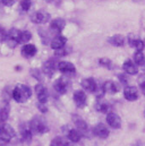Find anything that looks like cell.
<instances>
[{
	"label": "cell",
	"instance_id": "obj_32",
	"mask_svg": "<svg viewBox=\"0 0 145 146\" xmlns=\"http://www.w3.org/2000/svg\"><path fill=\"white\" fill-rule=\"evenodd\" d=\"M138 83H140V87L143 92V94L145 95V74L140 76V79H138Z\"/></svg>",
	"mask_w": 145,
	"mask_h": 146
},
{
	"label": "cell",
	"instance_id": "obj_31",
	"mask_svg": "<svg viewBox=\"0 0 145 146\" xmlns=\"http://www.w3.org/2000/svg\"><path fill=\"white\" fill-rule=\"evenodd\" d=\"M64 144H65V142L61 137H56V138L52 139L50 146H64Z\"/></svg>",
	"mask_w": 145,
	"mask_h": 146
},
{
	"label": "cell",
	"instance_id": "obj_14",
	"mask_svg": "<svg viewBox=\"0 0 145 146\" xmlns=\"http://www.w3.org/2000/svg\"><path fill=\"white\" fill-rule=\"evenodd\" d=\"M93 134L99 137V138H107L109 136V129L107 128L106 125L103 123H98L94 128H93Z\"/></svg>",
	"mask_w": 145,
	"mask_h": 146
},
{
	"label": "cell",
	"instance_id": "obj_34",
	"mask_svg": "<svg viewBox=\"0 0 145 146\" xmlns=\"http://www.w3.org/2000/svg\"><path fill=\"white\" fill-rule=\"evenodd\" d=\"M39 110L41 111V112H43V113H45L47 111H48V109H47V107L44 106V103H39Z\"/></svg>",
	"mask_w": 145,
	"mask_h": 146
},
{
	"label": "cell",
	"instance_id": "obj_17",
	"mask_svg": "<svg viewBox=\"0 0 145 146\" xmlns=\"http://www.w3.org/2000/svg\"><path fill=\"white\" fill-rule=\"evenodd\" d=\"M122 69L125 70V73L129 74V75H136L137 74V67H136V64L129 59L125 60L124 65H122Z\"/></svg>",
	"mask_w": 145,
	"mask_h": 146
},
{
	"label": "cell",
	"instance_id": "obj_33",
	"mask_svg": "<svg viewBox=\"0 0 145 146\" xmlns=\"http://www.w3.org/2000/svg\"><path fill=\"white\" fill-rule=\"evenodd\" d=\"M31 73H32V75L35 77L37 80H41V79H42V75H41V72H40V70H37V69H33Z\"/></svg>",
	"mask_w": 145,
	"mask_h": 146
},
{
	"label": "cell",
	"instance_id": "obj_3",
	"mask_svg": "<svg viewBox=\"0 0 145 146\" xmlns=\"http://www.w3.org/2000/svg\"><path fill=\"white\" fill-rule=\"evenodd\" d=\"M14 136H15V131L9 125L5 123L0 127V141L1 142L8 143L14 138Z\"/></svg>",
	"mask_w": 145,
	"mask_h": 146
},
{
	"label": "cell",
	"instance_id": "obj_13",
	"mask_svg": "<svg viewBox=\"0 0 145 146\" xmlns=\"http://www.w3.org/2000/svg\"><path fill=\"white\" fill-rule=\"evenodd\" d=\"M53 87H55V90H56L59 94H65V93L67 92V88H68V82H67V79H65V78H63V77H59V78L55 82Z\"/></svg>",
	"mask_w": 145,
	"mask_h": 146
},
{
	"label": "cell",
	"instance_id": "obj_5",
	"mask_svg": "<svg viewBox=\"0 0 145 146\" xmlns=\"http://www.w3.org/2000/svg\"><path fill=\"white\" fill-rule=\"evenodd\" d=\"M66 22L63 18H56L50 23V31L57 35H60L63 30L65 29Z\"/></svg>",
	"mask_w": 145,
	"mask_h": 146
},
{
	"label": "cell",
	"instance_id": "obj_12",
	"mask_svg": "<svg viewBox=\"0 0 145 146\" xmlns=\"http://www.w3.org/2000/svg\"><path fill=\"white\" fill-rule=\"evenodd\" d=\"M56 68H58V65L56 64V61L53 59H49L47 60L44 64H43V68H42V72L45 74L47 76L51 77L53 74H55V70Z\"/></svg>",
	"mask_w": 145,
	"mask_h": 146
},
{
	"label": "cell",
	"instance_id": "obj_35",
	"mask_svg": "<svg viewBox=\"0 0 145 146\" xmlns=\"http://www.w3.org/2000/svg\"><path fill=\"white\" fill-rule=\"evenodd\" d=\"M2 1V3L5 5V6H13L14 5V2H15V0H1Z\"/></svg>",
	"mask_w": 145,
	"mask_h": 146
},
{
	"label": "cell",
	"instance_id": "obj_16",
	"mask_svg": "<svg viewBox=\"0 0 145 146\" xmlns=\"http://www.w3.org/2000/svg\"><path fill=\"white\" fill-rule=\"evenodd\" d=\"M80 85L84 90L88 91V92H92L94 93L96 90H98V85H96V82L93 79V78H84L82 82H80Z\"/></svg>",
	"mask_w": 145,
	"mask_h": 146
},
{
	"label": "cell",
	"instance_id": "obj_37",
	"mask_svg": "<svg viewBox=\"0 0 145 146\" xmlns=\"http://www.w3.org/2000/svg\"><path fill=\"white\" fill-rule=\"evenodd\" d=\"M64 146H75V145H74V143H72V142H71V143H66V142H65Z\"/></svg>",
	"mask_w": 145,
	"mask_h": 146
},
{
	"label": "cell",
	"instance_id": "obj_29",
	"mask_svg": "<svg viewBox=\"0 0 145 146\" xmlns=\"http://www.w3.org/2000/svg\"><path fill=\"white\" fill-rule=\"evenodd\" d=\"M99 64L101 66L106 67V68H111L112 67V61L110 59H108V58H101V59H99Z\"/></svg>",
	"mask_w": 145,
	"mask_h": 146
},
{
	"label": "cell",
	"instance_id": "obj_36",
	"mask_svg": "<svg viewBox=\"0 0 145 146\" xmlns=\"http://www.w3.org/2000/svg\"><path fill=\"white\" fill-rule=\"evenodd\" d=\"M119 77L121 78V82H122V83H127V79L125 78V76H122V75H119Z\"/></svg>",
	"mask_w": 145,
	"mask_h": 146
},
{
	"label": "cell",
	"instance_id": "obj_20",
	"mask_svg": "<svg viewBox=\"0 0 145 146\" xmlns=\"http://www.w3.org/2000/svg\"><path fill=\"white\" fill-rule=\"evenodd\" d=\"M9 115V106L7 102H0V122H5Z\"/></svg>",
	"mask_w": 145,
	"mask_h": 146
},
{
	"label": "cell",
	"instance_id": "obj_26",
	"mask_svg": "<svg viewBox=\"0 0 145 146\" xmlns=\"http://www.w3.org/2000/svg\"><path fill=\"white\" fill-rule=\"evenodd\" d=\"M134 62L136 65H140V66L145 65V54L142 51H136L135 52V54H134Z\"/></svg>",
	"mask_w": 145,
	"mask_h": 146
},
{
	"label": "cell",
	"instance_id": "obj_18",
	"mask_svg": "<svg viewBox=\"0 0 145 146\" xmlns=\"http://www.w3.org/2000/svg\"><path fill=\"white\" fill-rule=\"evenodd\" d=\"M36 53V46L34 44H25L22 49V54L25 58H32L33 56H35Z\"/></svg>",
	"mask_w": 145,
	"mask_h": 146
},
{
	"label": "cell",
	"instance_id": "obj_22",
	"mask_svg": "<svg viewBox=\"0 0 145 146\" xmlns=\"http://www.w3.org/2000/svg\"><path fill=\"white\" fill-rule=\"evenodd\" d=\"M74 123H75V126H76V128H77L78 131L84 133V131L87 130V123H86L82 118L77 117L76 114L74 115Z\"/></svg>",
	"mask_w": 145,
	"mask_h": 146
},
{
	"label": "cell",
	"instance_id": "obj_28",
	"mask_svg": "<svg viewBox=\"0 0 145 146\" xmlns=\"http://www.w3.org/2000/svg\"><path fill=\"white\" fill-rule=\"evenodd\" d=\"M32 38V34L29 31H23L21 33V43H27Z\"/></svg>",
	"mask_w": 145,
	"mask_h": 146
},
{
	"label": "cell",
	"instance_id": "obj_10",
	"mask_svg": "<svg viewBox=\"0 0 145 146\" xmlns=\"http://www.w3.org/2000/svg\"><path fill=\"white\" fill-rule=\"evenodd\" d=\"M124 96L127 101H130V102L136 101L138 99V91L134 86H127L124 90Z\"/></svg>",
	"mask_w": 145,
	"mask_h": 146
},
{
	"label": "cell",
	"instance_id": "obj_25",
	"mask_svg": "<svg viewBox=\"0 0 145 146\" xmlns=\"http://www.w3.org/2000/svg\"><path fill=\"white\" fill-rule=\"evenodd\" d=\"M82 138V134L80 131H78L77 129H71L68 131V139L72 142V143H77L79 142Z\"/></svg>",
	"mask_w": 145,
	"mask_h": 146
},
{
	"label": "cell",
	"instance_id": "obj_15",
	"mask_svg": "<svg viewBox=\"0 0 145 146\" xmlns=\"http://www.w3.org/2000/svg\"><path fill=\"white\" fill-rule=\"evenodd\" d=\"M58 69L59 72H61L63 74H75L76 72V67L72 65V62H68V61H60L58 64Z\"/></svg>",
	"mask_w": 145,
	"mask_h": 146
},
{
	"label": "cell",
	"instance_id": "obj_1",
	"mask_svg": "<svg viewBox=\"0 0 145 146\" xmlns=\"http://www.w3.org/2000/svg\"><path fill=\"white\" fill-rule=\"evenodd\" d=\"M32 95V91L31 88L27 86V85H23V84H19L17 85L14 91H13V98L16 102L18 103H24L26 102Z\"/></svg>",
	"mask_w": 145,
	"mask_h": 146
},
{
	"label": "cell",
	"instance_id": "obj_2",
	"mask_svg": "<svg viewBox=\"0 0 145 146\" xmlns=\"http://www.w3.org/2000/svg\"><path fill=\"white\" fill-rule=\"evenodd\" d=\"M30 129L33 134H36V135H42L44 133H47L49 130L47 123L44 122V120L40 117H34L31 122H30Z\"/></svg>",
	"mask_w": 145,
	"mask_h": 146
},
{
	"label": "cell",
	"instance_id": "obj_24",
	"mask_svg": "<svg viewBox=\"0 0 145 146\" xmlns=\"http://www.w3.org/2000/svg\"><path fill=\"white\" fill-rule=\"evenodd\" d=\"M109 43L114 46H122L125 44V37L122 35H119V34L113 35L109 38Z\"/></svg>",
	"mask_w": 145,
	"mask_h": 146
},
{
	"label": "cell",
	"instance_id": "obj_11",
	"mask_svg": "<svg viewBox=\"0 0 145 146\" xmlns=\"http://www.w3.org/2000/svg\"><path fill=\"white\" fill-rule=\"evenodd\" d=\"M86 100H87L86 94L82 90L76 91L74 93V102H75L77 108H84L86 106Z\"/></svg>",
	"mask_w": 145,
	"mask_h": 146
},
{
	"label": "cell",
	"instance_id": "obj_23",
	"mask_svg": "<svg viewBox=\"0 0 145 146\" xmlns=\"http://www.w3.org/2000/svg\"><path fill=\"white\" fill-rule=\"evenodd\" d=\"M32 135H33V133L31 131L30 126H22L21 127V136H22V139L24 142H27V143L31 142Z\"/></svg>",
	"mask_w": 145,
	"mask_h": 146
},
{
	"label": "cell",
	"instance_id": "obj_41",
	"mask_svg": "<svg viewBox=\"0 0 145 146\" xmlns=\"http://www.w3.org/2000/svg\"><path fill=\"white\" fill-rule=\"evenodd\" d=\"M144 43H145V42H144Z\"/></svg>",
	"mask_w": 145,
	"mask_h": 146
},
{
	"label": "cell",
	"instance_id": "obj_38",
	"mask_svg": "<svg viewBox=\"0 0 145 146\" xmlns=\"http://www.w3.org/2000/svg\"><path fill=\"white\" fill-rule=\"evenodd\" d=\"M45 1H48V2H50V1H52V0H45Z\"/></svg>",
	"mask_w": 145,
	"mask_h": 146
},
{
	"label": "cell",
	"instance_id": "obj_8",
	"mask_svg": "<svg viewBox=\"0 0 145 146\" xmlns=\"http://www.w3.org/2000/svg\"><path fill=\"white\" fill-rule=\"evenodd\" d=\"M35 93L39 100V103H44L48 101V90L42 84H37L35 86Z\"/></svg>",
	"mask_w": 145,
	"mask_h": 146
},
{
	"label": "cell",
	"instance_id": "obj_19",
	"mask_svg": "<svg viewBox=\"0 0 145 146\" xmlns=\"http://www.w3.org/2000/svg\"><path fill=\"white\" fill-rule=\"evenodd\" d=\"M128 42H129V44H130L133 48L136 49V51H142L145 46V43L141 40V38H138V37H134V36H132V35H130L129 38H128Z\"/></svg>",
	"mask_w": 145,
	"mask_h": 146
},
{
	"label": "cell",
	"instance_id": "obj_40",
	"mask_svg": "<svg viewBox=\"0 0 145 146\" xmlns=\"http://www.w3.org/2000/svg\"><path fill=\"white\" fill-rule=\"evenodd\" d=\"M135 1H136V0H135Z\"/></svg>",
	"mask_w": 145,
	"mask_h": 146
},
{
	"label": "cell",
	"instance_id": "obj_7",
	"mask_svg": "<svg viewBox=\"0 0 145 146\" xmlns=\"http://www.w3.org/2000/svg\"><path fill=\"white\" fill-rule=\"evenodd\" d=\"M66 42H67V38L65 36H63V35H57V36H55L51 40L50 46H51V49H53L55 51H57V50H60V49L65 48Z\"/></svg>",
	"mask_w": 145,
	"mask_h": 146
},
{
	"label": "cell",
	"instance_id": "obj_30",
	"mask_svg": "<svg viewBox=\"0 0 145 146\" xmlns=\"http://www.w3.org/2000/svg\"><path fill=\"white\" fill-rule=\"evenodd\" d=\"M31 6H32V1L31 0H22L21 1V8L24 11H27L31 8Z\"/></svg>",
	"mask_w": 145,
	"mask_h": 146
},
{
	"label": "cell",
	"instance_id": "obj_39",
	"mask_svg": "<svg viewBox=\"0 0 145 146\" xmlns=\"http://www.w3.org/2000/svg\"><path fill=\"white\" fill-rule=\"evenodd\" d=\"M144 117H145V110H144Z\"/></svg>",
	"mask_w": 145,
	"mask_h": 146
},
{
	"label": "cell",
	"instance_id": "obj_27",
	"mask_svg": "<svg viewBox=\"0 0 145 146\" xmlns=\"http://www.w3.org/2000/svg\"><path fill=\"white\" fill-rule=\"evenodd\" d=\"M95 109L98 110L99 112H101V113H107L108 114L109 112H110V104L107 103V102H98L96 103V106H95Z\"/></svg>",
	"mask_w": 145,
	"mask_h": 146
},
{
	"label": "cell",
	"instance_id": "obj_21",
	"mask_svg": "<svg viewBox=\"0 0 145 146\" xmlns=\"http://www.w3.org/2000/svg\"><path fill=\"white\" fill-rule=\"evenodd\" d=\"M104 93H109V94H116L118 92V86L116 85V83H113L112 80H108L103 84L102 86Z\"/></svg>",
	"mask_w": 145,
	"mask_h": 146
},
{
	"label": "cell",
	"instance_id": "obj_9",
	"mask_svg": "<svg viewBox=\"0 0 145 146\" xmlns=\"http://www.w3.org/2000/svg\"><path fill=\"white\" fill-rule=\"evenodd\" d=\"M107 122L111 128H114V129H118L121 127V119L118 114L113 113V112H109L107 114Z\"/></svg>",
	"mask_w": 145,
	"mask_h": 146
},
{
	"label": "cell",
	"instance_id": "obj_6",
	"mask_svg": "<svg viewBox=\"0 0 145 146\" xmlns=\"http://www.w3.org/2000/svg\"><path fill=\"white\" fill-rule=\"evenodd\" d=\"M31 19L35 24H44L50 19V15L44 11H35L32 14Z\"/></svg>",
	"mask_w": 145,
	"mask_h": 146
},
{
	"label": "cell",
	"instance_id": "obj_4",
	"mask_svg": "<svg viewBox=\"0 0 145 146\" xmlns=\"http://www.w3.org/2000/svg\"><path fill=\"white\" fill-rule=\"evenodd\" d=\"M21 33H22V31H19V30H17V29H11L8 33H7V42H8V44L11 46V48H14V46H16L18 43H21Z\"/></svg>",
	"mask_w": 145,
	"mask_h": 146
}]
</instances>
